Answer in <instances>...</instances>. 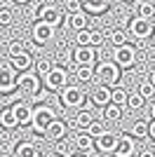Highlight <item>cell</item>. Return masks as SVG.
<instances>
[{
    "mask_svg": "<svg viewBox=\"0 0 155 157\" xmlns=\"http://www.w3.org/2000/svg\"><path fill=\"white\" fill-rule=\"evenodd\" d=\"M59 101L64 108L68 110H82L85 103H87V94L82 92L80 85H66L61 92H59Z\"/></svg>",
    "mask_w": 155,
    "mask_h": 157,
    "instance_id": "1",
    "label": "cell"
},
{
    "mask_svg": "<svg viewBox=\"0 0 155 157\" xmlns=\"http://www.w3.org/2000/svg\"><path fill=\"white\" fill-rule=\"evenodd\" d=\"M57 120V110L47 103H40L33 108V120H31V129L35 134H42L45 136V131L50 129V124Z\"/></svg>",
    "mask_w": 155,
    "mask_h": 157,
    "instance_id": "2",
    "label": "cell"
},
{
    "mask_svg": "<svg viewBox=\"0 0 155 157\" xmlns=\"http://www.w3.org/2000/svg\"><path fill=\"white\" fill-rule=\"evenodd\" d=\"M94 73H97V78H99V82H101V85H106V87H117L120 75H122V68H120L113 59H103V61H99V63H97Z\"/></svg>",
    "mask_w": 155,
    "mask_h": 157,
    "instance_id": "3",
    "label": "cell"
},
{
    "mask_svg": "<svg viewBox=\"0 0 155 157\" xmlns=\"http://www.w3.org/2000/svg\"><path fill=\"white\" fill-rule=\"evenodd\" d=\"M33 19L35 21H45V24H50V26L59 28L61 24H64V12L59 10L57 5H52V2H40L35 10H33Z\"/></svg>",
    "mask_w": 155,
    "mask_h": 157,
    "instance_id": "4",
    "label": "cell"
},
{
    "mask_svg": "<svg viewBox=\"0 0 155 157\" xmlns=\"http://www.w3.org/2000/svg\"><path fill=\"white\" fill-rule=\"evenodd\" d=\"M42 85H45L47 92H61L66 85H68V71L64 66H54L45 78H42Z\"/></svg>",
    "mask_w": 155,
    "mask_h": 157,
    "instance_id": "5",
    "label": "cell"
},
{
    "mask_svg": "<svg viewBox=\"0 0 155 157\" xmlns=\"http://www.w3.org/2000/svg\"><path fill=\"white\" fill-rule=\"evenodd\" d=\"M106 40H108V31L103 28H87L75 35V42L80 47H101Z\"/></svg>",
    "mask_w": 155,
    "mask_h": 157,
    "instance_id": "6",
    "label": "cell"
},
{
    "mask_svg": "<svg viewBox=\"0 0 155 157\" xmlns=\"http://www.w3.org/2000/svg\"><path fill=\"white\" fill-rule=\"evenodd\" d=\"M129 35L134 40H146V38H153L155 35V24L153 19H141V17H134L129 21Z\"/></svg>",
    "mask_w": 155,
    "mask_h": 157,
    "instance_id": "7",
    "label": "cell"
},
{
    "mask_svg": "<svg viewBox=\"0 0 155 157\" xmlns=\"http://www.w3.org/2000/svg\"><path fill=\"white\" fill-rule=\"evenodd\" d=\"M17 80H19V71L12 63H0V94L17 92Z\"/></svg>",
    "mask_w": 155,
    "mask_h": 157,
    "instance_id": "8",
    "label": "cell"
},
{
    "mask_svg": "<svg viewBox=\"0 0 155 157\" xmlns=\"http://www.w3.org/2000/svg\"><path fill=\"white\" fill-rule=\"evenodd\" d=\"M113 61H115L120 68L129 71V68H134L136 66V47L134 45H122V47H115L113 49Z\"/></svg>",
    "mask_w": 155,
    "mask_h": 157,
    "instance_id": "9",
    "label": "cell"
},
{
    "mask_svg": "<svg viewBox=\"0 0 155 157\" xmlns=\"http://www.w3.org/2000/svg\"><path fill=\"white\" fill-rule=\"evenodd\" d=\"M17 92L35 96V94L40 92V75H38V73H31V71L19 73V80H17Z\"/></svg>",
    "mask_w": 155,
    "mask_h": 157,
    "instance_id": "10",
    "label": "cell"
},
{
    "mask_svg": "<svg viewBox=\"0 0 155 157\" xmlns=\"http://www.w3.org/2000/svg\"><path fill=\"white\" fill-rule=\"evenodd\" d=\"M54 33H57V28L50 26V24H45V21H35L31 26V38L35 45H47V42H52L54 40Z\"/></svg>",
    "mask_w": 155,
    "mask_h": 157,
    "instance_id": "11",
    "label": "cell"
},
{
    "mask_svg": "<svg viewBox=\"0 0 155 157\" xmlns=\"http://www.w3.org/2000/svg\"><path fill=\"white\" fill-rule=\"evenodd\" d=\"M97 47H80L78 45L75 49H73V61H75V66H94V61H97Z\"/></svg>",
    "mask_w": 155,
    "mask_h": 157,
    "instance_id": "12",
    "label": "cell"
},
{
    "mask_svg": "<svg viewBox=\"0 0 155 157\" xmlns=\"http://www.w3.org/2000/svg\"><path fill=\"white\" fill-rule=\"evenodd\" d=\"M139 148H136L134 136H120L115 150H113V157H136Z\"/></svg>",
    "mask_w": 155,
    "mask_h": 157,
    "instance_id": "13",
    "label": "cell"
},
{
    "mask_svg": "<svg viewBox=\"0 0 155 157\" xmlns=\"http://www.w3.org/2000/svg\"><path fill=\"white\" fill-rule=\"evenodd\" d=\"M12 108H14L17 120H19V127H31V120H33V108H31V103H26L24 98H21V101H14Z\"/></svg>",
    "mask_w": 155,
    "mask_h": 157,
    "instance_id": "14",
    "label": "cell"
},
{
    "mask_svg": "<svg viewBox=\"0 0 155 157\" xmlns=\"http://www.w3.org/2000/svg\"><path fill=\"white\" fill-rule=\"evenodd\" d=\"M75 148L82 152V155L92 157V155H94V150H97V138L89 136L87 131H80V134L75 136Z\"/></svg>",
    "mask_w": 155,
    "mask_h": 157,
    "instance_id": "15",
    "label": "cell"
},
{
    "mask_svg": "<svg viewBox=\"0 0 155 157\" xmlns=\"http://www.w3.org/2000/svg\"><path fill=\"white\" fill-rule=\"evenodd\" d=\"M45 138H50V141H54V143H59L61 138H68V124H66L64 120H54L50 124V129L45 131Z\"/></svg>",
    "mask_w": 155,
    "mask_h": 157,
    "instance_id": "16",
    "label": "cell"
},
{
    "mask_svg": "<svg viewBox=\"0 0 155 157\" xmlns=\"http://www.w3.org/2000/svg\"><path fill=\"white\" fill-rule=\"evenodd\" d=\"M117 141H120V134L106 131V134H101V136L97 138V150H99V152H108V155H113Z\"/></svg>",
    "mask_w": 155,
    "mask_h": 157,
    "instance_id": "17",
    "label": "cell"
},
{
    "mask_svg": "<svg viewBox=\"0 0 155 157\" xmlns=\"http://www.w3.org/2000/svg\"><path fill=\"white\" fill-rule=\"evenodd\" d=\"M110 96H113V87H106V85H99L94 92H92V105L97 108H106L110 103Z\"/></svg>",
    "mask_w": 155,
    "mask_h": 157,
    "instance_id": "18",
    "label": "cell"
},
{
    "mask_svg": "<svg viewBox=\"0 0 155 157\" xmlns=\"http://www.w3.org/2000/svg\"><path fill=\"white\" fill-rule=\"evenodd\" d=\"M89 21H92V14H87V12L68 14V26H71L75 33H80V31H87V28H89Z\"/></svg>",
    "mask_w": 155,
    "mask_h": 157,
    "instance_id": "19",
    "label": "cell"
},
{
    "mask_svg": "<svg viewBox=\"0 0 155 157\" xmlns=\"http://www.w3.org/2000/svg\"><path fill=\"white\" fill-rule=\"evenodd\" d=\"M10 63H12L19 73H24V71H31V66L35 63V61H33V56L24 49V52H19V54H14V56H10Z\"/></svg>",
    "mask_w": 155,
    "mask_h": 157,
    "instance_id": "20",
    "label": "cell"
},
{
    "mask_svg": "<svg viewBox=\"0 0 155 157\" xmlns=\"http://www.w3.org/2000/svg\"><path fill=\"white\" fill-rule=\"evenodd\" d=\"M82 5H85V12H87V14H92V17H99V14L108 12L110 0H82Z\"/></svg>",
    "mask_w": 155,
    "mask_h": 157,
    "instance_id": "21",
    "label": "cell"
},
{
    "mask_svg": "<svg viewBox=\"0 0 155 157\" xmlns=\"http://www.w3.org/2000/svg\"><path fill=\"white\" fill-rule=\"evenodd\" d=\"M0 124L5 127L7 131H10V129H17V127H19V120H17V115H14V108H12V105H5V108H0Z\"/></svg>",
    "mask_w": 155,
    "mask_h": 157,
    "instance_id": "22",
    "label": "cell"
},
{
    "mask_svg": "<svg viewBox=\"0 0 155 157\" xmlns=\"http://www.w3.org/2000/svg\"><path fill=\"white\" fill-rule=\"evenodd\" d=\"M129 31H125V28H113V31H108V42L113 47H122L129 42Z\"/></svg>",
    "mask_w": 155,
    "mask_h": 157,
    "instance_id": "23",
    "label": "cell"
},
{
    "mask_svg": "<svg viewBox=\"0 0 155 157\" xmlns=\"http://www.w3.org/2000/svg\"><path fill=\"white\" fill-rule=\"evenodd\" d=\"M17 157H42V152H40V148L35 143L21 141V143L17 145Z\"/></svg>",
    "mask_w": 155,
    "mask_h": 157,
    "instance_id": "24",
    "label": "cell"
},
{
    "mask_svg": "<svg viewBox=\"0 0 155 157\" xmlns=\"http://www.w3.org/2000/svg\"><path fill=\"white\" fill-rule=\"evenodd\" d=\"M94 78H97L94 66H75V80L80 82V85H89Z\"/></svg>",
    "mask_w": 155,
    "mask_h": 157,
    "instance_id": "25",
    "label": "cell"
},
{
    "mask_svg": "<svg viewBox=\"0 0 155 157\" xmlns=\"http://www.w3.org/2000/svg\"><path fill=\"white\" fill-rule=\"evenodd\" d=\"M94 122V115H92V110H87V108H82V110H78V115H75V120H73V124L78 127V129H87V127Z\"/></svg>",
    "mask_w": 155,
    "mask_h": 157,
    "instance_id": "26",
    "label": "cell"
},
{
    "mask_svg": "<svg viewBox=\"0 0 155 157\" xmlns=\"http://www.w3.org/2000/svg\"><path fill=\"white\" fill-rule=\"evenodd\" d=\"M101 110H103V120H108V122H120L122 120V105L117 103H108Z\"/></svg>",
    "mask_w": 155,
    "mask_h": 157,
    "instance_id": "27",
    "label": "cell"
},
{
    "mask_svg": "<svg viewBox=\"0 0 155 157\" xmlns=\"http://www.w3.org/2000/svg\"><path fill=\"white\" fill-rule=\"evenodd\" d=\"M136 17H141V19H153L155 17V5L150 0H139V2H136Z\"/></svg>",
    "mask_w": 155,
    "mask_h": 157,
    "instance_id": "28",
    "label": "cell"
},
{
    "mask_svg": "<svg viewBox=\"0 0 155 157\" xmlns=\"http://www.w3.org/2000/svg\"><path fill=\"white\" fill-rule=\"evenodd\" d=\"M54 61L50 59V56H40V59H35V63H33V68H35V73H38L40 78H45L47 73L52 71V68H54Z\"/></svg>",
    "mask_w": 155,
    "mask_h": 157,
    "instance_id": "29",
    "label": "cell"
},
{
    "mask_svg": "<svg viewBox=\"0 0 155 157\" xmlns=\"http://www.w3.org/2000/svg\"><path fill=\"white\" fill-rule=\"evenodd\" d=\"M148 124L150 122H146V120H139V122H134L132 124V136L134 138H148Z\"/></svg>",
    "mask_w": 155,
    "mask_h": 157,
    "instance_id": "30",
    "label": "cell"
},
{
    "mask_svg": "<svg viewBox=\"0 0 155 157\" xmlns=\"http://www.w3.org/2000/svg\"><path fill=\"white\" fill-rule=\"evenodd\" d=\"M143 103H146V98L139 92H129V96H127V108L129 110H141Z\"/></svg>",
    "mask_w": 155,
    "mask_h": 157,
    "instance_id": "31",
    "label": "cell"
},
{
    "mask_svg": "<svg viewBox=\"0 0 155 157\" xmlns=\"http://www.w3.org/2000/svg\"><path fill=\"white\" fill-rule=\"evenodd\" d=\"M127 96H129V92L125 89V87H113V96H110V103L127 105Z\"/></svg>",
    "mask_w": 155,
    "mask_h": 157,
    "instance_id": "32",
    "label": "cell"
},
{
    "mask_svg": "<svg viewBox=\"0 0 155 157\" xmlns=\"http://www.w3.org/2000/svg\"><path fill=\"white\" fill-rule=\"evenodd\" d=\"M136 92H139L146 101H148V98L155 96V85L150 82V80H143V82H139V89H136Z\"/></svg>",
    "mask_w": 155,
    "mask_h": 157,
    "instance_id": "33",
    "label": "cell"
},
{
    "mask_svg": "<svg viewBox=\"0 0 155 157\" xmlns=\"http://www.w3.org/2000/svg\"><path fill=\"white\" fill-rule=\"evenodd\" d=\"M87 134H89V136H94V138H99L101 136V134H106V124H103V120H94V122H92L89 127H87Z\"/></svg>",
    "mask_w": 155,
    "mask_h": 157,
    "instance_id": "34",
    "label": "cell"
},
{
    "mask_svg": "<svg viewBox=\"0 0 155 157\" xmlns=\"http://www.w3.org/2000/svg\"><path fill=\"white\" fill-rule=\"evenodd\" d=\"M14 24V12L10 10V7H0V26H12Z\"/></svg>",
    "mask_w": 155,
    "mask_h": 157,
    "instance_id": "35",
    "label": "cell"
},
{
    "mask_svg": "<svg viewBox=\"0 0 155 157\" xmlns=\"http://www.w3.org/2000/svg\"><path fill=\"white\" fill-rule=\"evenodd\" d=\"M78 12H85L82 0H66V14H78Z\"/></svg>",
    "mask_w": 155,
    "mask_h": 157,
    "instance_id": "36",
    "label": "cell"
},
{
    "mask_svg": "<svg viewBox=\"0 0 155 157\" xmlns=\"http://www.w3.org/2000/svg\"><path fill=\"white\" fill-rule=\"evenodd\" d=\"M57 152H59V155H68V157H71L73 155V150H71V141H68V138H61V141H59V143H57Z\"/></svg>",
    "mask_w": 155,
    "mask_h": 157,
    "instance_id": "37",
    "label": "cell"
},
{
    "mask_svg": "<svg viewBox=\"0 0 155 157\" xmlns=\"http://www.w3.org/2000/svg\"><path fill=\"white\" fill-rule=\"evenodd\" d=\"M24 52V42L21 40H10V45H7V54L10 56H14V54Z\"/></svg>",
    "mask_w": 155,
    "mask_h": 157,
    "instance_id": "38",
    "label": "cell"
},
{
    "mask_svg": "<svg viewBox=\"0 0 155 157\" xmlns=\"http://www.w3.org/2000/svg\"><path fill=\"white\" fill-rule=\"evenodd\" d=\"M136 157H155V150H150V148H143V150L136 152Z\"/></svg>",
    "mask_w": 155,
    "mask_h": 157,
    "instance_id": "39",
    "label": "cell"
},
{
    "mask_svg": "<svg viewBox=\"0 0 155 157\" xmlns=\"http://www.w3.org/2000/svg\"><path fill=\"white\" fill-rule=\"evenodd\" d=\"M148 138H150V141L155 143V120H153V122L148 124Z\"/></svg>",
    "mask_w": 155,
    "mask_h": 157,
    "instance_id": "40",
    "label": "cell"
},
{
    "mask_svg": "<svg viewBox=\"0 0 155 157\" xmlns=\"http://www.w3.org/2000/svg\"><path fill=\"white\" fill-rule=\"evenodd\" d=\"M5 155V141H2V138H0V157Z\"/></svg>",
    "mask_w": 155,
    "mask_h": 157,
    "instance_id": "41",
    "label": "cell"
},
{
    "mask_svg": "<svg viewBox=\"0 0 155 157\" xmlns=\"http://www.w3.org/2000/svg\"><path fill=\"white\" fill-rule=\"evenodd\" d=\"M14 2H17V5H28L31 0H14Z\"/></svg>",
    "mask_w": 155,
    "mask_h": 157,
    "instance_id": "42",
    "label": "cell"
},
{
    "mask_svg": "<svg viewBox=\"0 0 155 157\" xmlns=\"http://www.w3.org/2000/svg\"><path fill=\"white\" fill-rule=\"evenodd\" d=\"M148 80H150V82H153V85H155V71H150V75H148Z\"/></svg>",
    "mask_w": 155,
    "mask_h": 157,
    "instance_id": "43",
    "label": "cell"
},
{
    "mask_svg": "<svg viewBox=\"0 0 155 157\" xmlns=\"http://www.w3.org/2000/svg\"><path fill=\"white\" fill-rule=\"evenodd\" d=\"M150 117H153V120H155V103H153V105H150Z\"/></svg>",
    "mask_w": 155,
    "mask_h": 157,
    "instance_id": "44",
    "label": "cell"
},
{
    "mask_svg": "<svg viewBox=\"0 0 155 157\" xmlns=\"http://www.w3.org/2000/svg\"><path fill=\"white\" fill-rule=\"evenodd\" d=\"M5 131H7V129H5V127H2V124H0V138L5 136Z\"/></svg>",
    "mask_w": 155,
    "mask_h": 157,
    "instance_id": "45",
    "label": "cell"
},
{
    "mask_svg": "<svg viewBox=\"0 0 155 157\" xmlns=\"http://www.w3.org/2000/svg\"><path fill=\"white\" fill-rule=\"evenodd\" d=\"M71 157H87V155H82V152H75V155H71Z\"/></svg>",
    "mask_w": 155,
    "mask_h": 157,
    "instance_id": "46",
    "label": "cell"
},
{
    "mask_svg": "<svg viewBox=\"0 0 155 157\" xmlns=\"http://www.w3.org/2000/svg\"><path fill=\"white\" fill-rule=\"evenodd\" d=\"M50 157H64V155H59V152H52V155Z\"/></svg>",
    "mask_w": 155,
    "mask_h": 157,
    "instance_id": "47",
    "label": "cell"
},
{
    "mask_svg": "<svg viewBox=\"0 0 155 157\" xmlns=\"http://www.w3.org/2000/svg\"><path fill=\"white\" fill-rule=\"evenodd\" d=\"M125 2H139V0H125Z\"/></svg>",
    "mask_w": 155,
    "mask_h": 157,
    "instance_id": "48",
    "label": "cell"
},
{
    "mask_svg": "<svg viewBox=\"0 0 155 157\" xmlns=\"http://www.w3.org/2000/svg\"><path fill=\"white\" fill-rule=\"evenodd\" d=\"M0 31H2V26H0Z\"/></svg>",
    "mask_w": 155,
    "mask_h": 157,
    "instance_id": "49",
    "label": "cell"
},
{
    "mask_svg": "<svg viewBox=\"0 0 155 157\" xmlns=\"http://www.w3.org/2000/svg\"><path fill=\"white\" fill-rule=\"evenodd\" d=\"M153 38H155V35H153Z\"/></svg>",
    "mask_w": 155,
    "mask_h": 157,
    "instance_id": "50",
    "label": "cell"
}]
</instances>
